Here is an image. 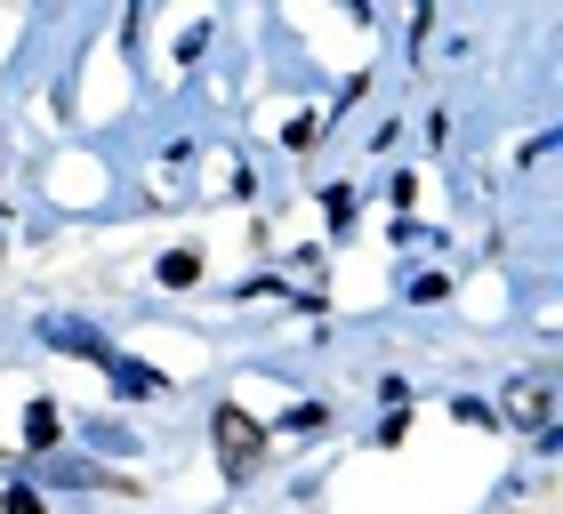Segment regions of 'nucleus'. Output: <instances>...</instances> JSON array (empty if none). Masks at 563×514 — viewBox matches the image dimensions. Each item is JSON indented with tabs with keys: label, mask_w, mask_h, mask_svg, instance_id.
<instances>
[{
	"label": "nucleus",
	"mask_w": 563,
	"mask_h": 514,
	"mask_svg": "<svg viewBox=\"0 0 563 514\" xmlns=\"http://www.w3.org/2000/svg\"><path fill=\"white\" fill-rule=\"evenodd\" d=\"M218 458H225V474H234V482H250V474H258V458H266V426L258 418H250V410H234V402H218Z\"/></svg>",
	"instance_id": "f257e3e1"
},
{
	"label": "nucleus",
	"mask_w": 563,
	"mask_h": 514,
	"mask_svg": "<svg viewBox=\"0 0 563 514\" xmlns=\"http://www.w3.org/2000/svg\"><path fill=\"white\" fill-rule=\"evenodd\" d=\"M41 346H57V354H89V362H106V370H113V346L97 338L89 322H41Z\"/></svg>",
	"instance_id": "f03ea898"
},
{
	"label": "nucleus",
	"mask_w": 563,
	"mask_h": 514,
	"mask_svg": "<svg viewBox=\"0 0 563 514\" xmlns=\"http://www.w3.org/2000/svg\"><path fill=\"white\" fill-rule=\"evenodd\" d=\"M113 386H121V402H153V394H169V378L153 370V362H130V354H113Z\"/></svg>",
	"instance_id": "7ed1b4c3"
},
{
	"label": "nucleus",
	"mask_w": 563,
	"mask_h": 514,
	"mask_svg": "<svg viewBox=\"0 0 563 514\" xmlns=\"http://www.w3.org/2000/svg\"><path fill=\"white\" fill-rule=\"evenodd\" d=\"M24 443H33V450L57 443V402H33V410H24Z\"/></svg>",
	"instance_id": "20e7f679"
},
{
	"label": "nucleus",
	"mask_w": 563,
	"mask_h": 514,
	"mask_svg": "<svg viewBox=\"0 0 563 514\" xmlns=\"http://www.w3.org/2000/svg\"><path fill=\"white\" fill-rule=\"evenodd\" d=\"M153 273H162L169 290H186V281L201 273V257H194V249H169V257H162V266H153Z\"/></svg>",
	"instance_id": "39448f33"
},
{
	"label": "nucleus",
	"mask_w": 563,
	"mask_h": 514,
	"mask_svg": "<svg viewBox=\"0 0 563 514\" xmlns=\"http://www.w3.org/2000/svg\"><path fill=\"white\" fill-rule=\"evenodd\" d=\"M322 217H330V234H346V225H354V193L330 186V193H322Z\"/></svg>",
	"instance_id": "423d86ee"
},
{
	"label": "nucleus",
	"mask_w": 563,
	"mask_h": 514,
	"mask_svg": "<svg viewBox=\"0 0 563 514\" xmlns=\"http://www.w3.org/2000/svg\"><path fill=\"white\" fill-rule=\"evenodd\" d=\"M201 48H210V24H186V33H177V65H194Z\"/></svg>",
	"instance_id": "0eeeda50"
},
{
	"label": "nucleus",
	"mask_w": 563,
	"mask_h": 514,
	"mask_svg": "<svg viewBox=\"0 0 563 514\" xmlns=\"http://www.w3.org/2000/svg\"><path fill=\"white\" fill-rule=\"evenodd\" d=\"M0 514H41V499L33 491H0Z\"/></svg>",
	"instance_id": "6e6552de"
}]
</instances>
